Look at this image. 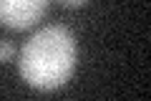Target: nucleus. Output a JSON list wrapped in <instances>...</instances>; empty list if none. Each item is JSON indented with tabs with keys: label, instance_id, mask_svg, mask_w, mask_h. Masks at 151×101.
Segmentation results:
<instances>
[{
	"label": "nucleus",
	"instance_id": "nucleus-1",
	"mask_svg": "<svg viewBox=\"0 0 151 101\" xmlns=\"http://www.w3.org/2000/svg\"><path fill=\"white\" fill-rule=\"evenodd\" d=\"M76 38L65 25H45L23 46L18 71L38 91H53L68 81L76 68Z\"/></svg>",
	"mask_w": 151,
	"mask_h": 101
},
{
	"label": "nucleus",
	"instance_id": "nucleus-2",
	"mask_svg": "<svg viewBox=\"0 0 151 101\" xmlns=\"http://www.w3.org/2000/svg\"><path fill=\"white\" fill-rule=\"evenodd\" d=\"M48 0H0V23L13 31L35 25L43 18Z\"/></svg>",
	"mask_w": 151,
	"mask_h": 101
},
{
	"label": "nucleus",
	"instance_id": "nucleus-3",
	"mask_svg": "<svg viewBox=\"0 0 151 101\" xmlns=\"http://www.w3.org/2000/svg\"><path fill=\"white\" fill-rule=\"evenodd\" d=\"M13 56H15V46L10 41H0V63L3 61H10Z\"/></svg>",
	"mask_w": 151,
	"mask_h": 101
},
{
	"label": "nucleus",
	"instance_id": "nucleus-4",
	"mask_svg": "<svg viewBox=\"0 0 151 101\" xmlns=\"http://www.w3.org/2000/svg\"><path fill=\"white\" fill-rule=\"evenodd\" d=\"M58 3H63L65 8H83L88 0H58Z\"/></svg>",
	"mask_w": 151,
	"mask_h": 101
}]
</instances>
